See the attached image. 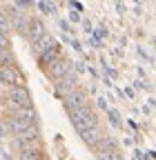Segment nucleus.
Here are the masks:
<instances>
[{
  "instance_id": "1",
  "label": "nucleus",
  "mask_w": 156,
  "mask_h": 160,
  "mask_svg": "<svg viewBox=\"0 0 156 160\" xmlns=\"http://www.w3.org/2000/svg\"><path fill=\"white\" fill-rule=\"evenodd\" d=\"M36 111L34 107L29 109H13V111H7L5 116V129H9L13 136L23 133L25 129H29L31 125H36Z\"/></svg>"
},
{
  "instance_id": "2",
  "label": "nucleus",
  "mask_w": 156,
  "mask_h": 160,
  "mask_svg": "<svg viewBox=\"0 0 156 160\" xmlns=\"http://www.w3.org/2000/svg\"><path fill=\"white\" fill-rule=\"evenodd\" d=\"M67 113H69L71 125H74V129H76L78 133H83V131H87V129H91V127H98L96 111H94L89 105L78 107V109H71V111H67Z\"/></svg>"
},
{
  "instance_id": "3",
  "label": "nucleus",
  "mask_w": 156,
  "mask_h": 160,
  "mask_svg": "<svg viewBox=\"0 0 156 160\" xmlns=\"http://www.w3.org/2000/svg\"><path fill=\"white\" fill-rule=\"evenodd\" d=\"M5 102H7L9 111H13V109H29L31 107V93H29L27 87H7Z\"/></svg>"
},
{
  "instance_id": "4",
  "label": "nucleus",
  "mask_w": 156,
  "mask_h": 160,
  "mask_svg": "<svg viewBox=\"0 0 156 160\" xmlns=\"http://www.w3.org/2000/svg\"><path fill=\"white\" fill-rule=\"evenodd\" d=\"M0 85L5 87H25V78L18 67H0Z\"/></svg>"
},
{
  "instance_id": "5",
  "label": "nucleus",
  "mask_w": 156,
  "mask_h": 160,
  "mask_svg": "<svg viewBox=\"0 0 156 160\" xmlns=\"http://www.w3.org/2000/svg\"><path fill=\"white\" fill-rule=\"evenodd\" d=\"M71 69H74V62H71L69 58H63V56H60V58H58L56 62H51L45 71H47V76H49L51 80H60V78L67 76Z\"/></svg>"
},
{
  "instance_id": "6",
  "label": "nucleus",
  "mask_w": 156,
  "mask_h": 160,
  "mask_svg": "<svg viewBox=\"0 0 156 160\" xmlns=\"http://www.w3.org/2000/svg\"><path fill=\"white\" fill-rule=\"evenodd\" d=\"M36 140H40V131H38V127L36 125H31L29 129H25L23 133H18L16 138H13V147L20 151V149H25L27 145H31V142H36Z\"/></svg>"
},
{
  "instance_id": "7",
  "label": "nucleus",
  "mask_w": 156,
  "mask_h": 160,
  "mask_svg": "<svg viewBox=\"0 0 156 160\" xmlns=\"http://www.w3.org/2000/svg\"><path fill=\"white\" fill-rule=\"evenodd\" d=\"M78 87V73L71 69L67 76H63L60 78V82H56V96H60V98H65L69 91H74Z\"/></svg>"
},
{
  "instance_id": "8",
  "label": "nucleus",
  "mask_w": 156,
  "mask_h": 160,
  "mask_svg": "<svg viewBox=\"0 0 156 160\" xmlns=\"http://www.w3.org/2000/svg\"><path fill=\"white\" fill-rule=\"evenodd\" d=\"M63 102H65V109L67 111H71V109H78V107H85L87 105V93L83 91V89H74V91H69L65 98H63Z\"/></svg>"
},
{
  "instance_id": "9",
  "label": "nucleus",
  "mask_w": 156,
  "mask_h": 160,
  "mask_svg": "<svg viewBox=\"0 0 156 160\" xmlns=\"http://www.w3.org/2000/svg\"><path fill=\"white\" fill-rule=\"evenodd\" d=\"M47 31H45V25H43V20H38V18H29V25H27V31H25V36H27V40L34 45L38 38H43Z\"/></svg>"
},
{
  "instance_id": "10",
  "label": "nucleus",
  "mask_w": 156,
  "mask_h": 160,
  "mask_svg": "<svg viewBox=\"0 0 156 160\" xmlns=\"http://www.w3.org/2000/svg\"><path fill=\"white\" fill-rule=\"evenodd\" d=\"M7 18H9V25H11V29L20 31V33H25V31H27L29 18H25V13H23V11L11 9V11H7Z\"/></svg>"
},
{
  "instance_id": "11",
  "label": "nucleus",
  "mask_w": 156,
  "mask_h": 160,
  "mask_svg": "<svg viewBox=\"0 0 156 160\" xmlns=\"http://www.w3.org/2000/svg\"><path fill=\"white\" fill-rule=\"evenodd\" d=\"M18 160H43V149H40V140L27 145L25 149L18 151Z\"/></svg>"
},
{
  "instance_id": "12",
  "label": "nucleus",
  "mask_w": 156,
  "mask_h": 160,
  "mask_svg": "<svg viewBox=\"0 0 156 160\" xmlns=\"http://www.w3.org/2000/svg\"><path fill=\"white\" fill-rule=\"evenodd\" d=\"M60 56H63V47L56 42V45H54V47H49L45 53L38 56V62H40V67H45V69H47V67H49L51 62H56V60L60 58Z\"/></svg>"
},
{
  "instance_id": "13",
  "label": "nucleus",
  "mask_w": 156,
  "mask_h": 160,
  "mask_svg": "<svg viewBox=\"0 0 156 160\" xmlns=\"http://www.w3.org/2000/svg\"><path fill=\"white\" fill-rule=\"evenodd\" d=\"M81 138L85 140L89 147H96V145H98L101 140L105 138V133H103V129H101V127H91V129L83 131V133H81Z\"/></svg>"
},
{
  "instance_id": "14",
  "label": "nucleus",
  "mask_w": 156,
  "mask_h": 160,
  "mask_svg": "<svg viewBox=\"0 0 156 160\" xmlns=\"http://www.w3.org/2000/svg\"><path fill=\"white\" fill-rule=\"evenodd\" d=\"M54 45H56V38H54L51 33H45L43 38H38L31 47H34V53H36V56H40V53H45V51H47L49 47H54Z\"/></svg>"
},
{
  "instance_id": "15",
  "label": "nucleus",
  "mask_w": 156,
  "mask_h": 160,
  "mask_svg": "<svg viewBox=\"0 0 156 160\" xmlns=\"http://www.w3.org/2000/svg\"><path fill=\"white\" fill-rule=\"evenodd\" d=\"M0 67H16L11 49H0Z\"/></svg>"
},
{
  "instance_id": "16",
  "label": "nucleus",
  "mask_w": 156,
  "mask_h": 160,
  "mask_svg": "<svg viewBox=\"0 0 156 160\" xmlns=\"http://www.w3.org/2000/svg\"><path fill=\"white\" fill-rule=\"evenodd\" d=\"M98 160H123L118 149H107V151H98Z\"/></svg>"
},
{
  "instance_id": "17",
  "label": "nucleus",
  "mask_w": 156,
  "mask_h": 160,
  "mask_svg": "<svg viewBox=\"0 0 156 160\" xmlns=\"http://www.w3.org/2000/svg\"><path fill=\"white\" fill-rule=\"evenodd\" d=\"M0 31H3V33H9V31H11L9 18H7V13H5V11H0Z\"/></svg>"
},
{
  "instance_id": "18",
  "label": "nucleus",
  "mask_w": 156,
  "mask_h": 160,
  "mask_svg": "<svg viewBox=\"0 0 156 160\" xmlns=\"http://www.w3.org/2000/svg\"><path fill=\"white\" fill-rule=\"evenodd\" d=\"M36 7L40 9L43 13H54V11H56V5H54V2H45V0H40V2H36Z\"/></svg>"
},
{
  "instance_id": "19",
  "label": "nucleus",
  "mask_w": 156,
  "mask_h": 160,
  "mask_svg": "<svg viewBox=\"0 0 156 160\" xmlns=\"http://www.w3.org/2000/svg\"><path fill=\"white\" fill-rule=\"evenodd\" d=\"M107 116H109V122L114 127H121V113L116 111V109H107Z\"/></svg>"
},
{
  "instance_id": "20",
  "label": "nucleus",
  "mask_w": 156,
  "mask_h": 160,
  "mask_svg": "<svg viewBox=\"0 0 156 160\" xmlns=\"http://www.w3.org/2000/svg\"><path fill=\"white\" fill-rule=\"evenodd\" d=\"M91 38L96 40V42H101L103 38H107V29L105 27H98V29H94V33H91Z\"/></svg>"
},
{
  "instance_id": "21",
  "label": "nucleus",
  "mask_w": 156,
  "mask_h": 160,
  "mask_svg": "<svg viewBox=\"0 0 156 160\" xmlns=\"http://www.w3.org/2000/svg\"><path fill=\"white\" fill-rule=\"evenodd\" d=\"M0 49H11V40H9V33H3V31H0Z\"/></svg>"
},
{
  "instance_id": "22",
  "label": "nucleus",
  "mask_w": 156,
  "mask_h": 160,
  "mask_svg": "<svg viewBox=\"0 0 156 160\" xmlns=\"http://www.w3.org/2000/svg\"><path fill=\"white\" fill-rule=\"evenodd\" d=\"M31 7H36V5L34 2H25V0H20V2L13 5V9H31Z\"/></svg>"
},
{
  "instance_id": "23",
  "label": "nucleus",
  "mask_w": 156,
  "mask_h": 160,
  "mask_svg": "<svg viewBox=\"0 0 156 160\" xmlns=\"http://www.w3.org/2000/svg\"><path fill=\"white\" fill-rule=\"evenodd\" d=\"M58 25H60V29H63V31H67V33H71V31H74V29H71V25L67 22V20H60Z\"/></svg>"
},
{
  "instance_id": "24",
  "label": "nucleus",
  "mask_w": 156,
  "mask_h": 160,
  "mask_svg": "<svg viewBox=\"0 0 156 160\" xmlns=\"http://www.w3.org/2000/svg\"><path fill=\"white\" fill-rule=\"evenodd\" d=\"M69 7H71V9H76V13H78V11H83V5H81V2H76V0H71Z\"/></svg>"
},
{
  "instance_id": "25",
  "label": "nucleus",
  "mask_w": 156,
  "mask_h": 160,
  "mask_svg": "<svg viewBox=\"0 0 156 160\" xmlns=\"http://www.w3.org/2000/svg\"><path fill=\"white\" fill-rule=\"evenodd\" d=\"M74 71H76V73H83V71H85V65H83V62H74Z\"/></svg>"
},
{
  "instance_id": "26",
  "label": "nucleus",
  "mask_w": 156,
  "mask_h": 160,
  "mask_svg": "<svg viewBox=\"0 0 156 160\" xmlns=\"http://www.w3.org/2000/svg\"><path fill=\"white\" fill-rule=\"evenodd\" d=\"M83 27H85V31H87L89 36L94 33V29H91V22H89V20H85V22H83Z\"/></svg>"
},
{
  "instance_id": "27",
  "label": "nucleus",
  "mask_w": 156,
  "mask_h": 160,
  "mask_svg": "<svg viewBox=\"0 0 156 160\" xmlns=\"http://www.w3.org/2000/svg\"><path fill=\"white\" fill-rule=\"evenodd\" d=\"M69 20H71V22H78V20H81V16H78L76 11H69Z\"/></svg>"
},
{
  "instance_id": "28",
  "label": "nucleus",
  "mask_w": 156,
  "mask_h": 160,
  "mask_svg": "<svg viewBox=\"0 0 156 160\" xmlns=\"http://www.w3.org/2000/svg\"><path fill=\"white\" fill-rule=\"evenodd\" d=\"M71 47H74L76 51H81V49H83V47H81V42H78V40H71Z\"/></svg>"
},
{
  "instance_id": "29",
  "label": "nucleus",
  "mask_w": 156,
  "mask_h": 160,
  "mask_svg": "<svg viewBox=\"0 0 156 160\" xmlns=\"http://www.w3.org/2000/svg\"><path fill=\"white\" fill-rule=\"evenodd\" d=\"M98 105H101L103 109H109V107H107V102H105V98H98Z\"/></svg>"
},
{
  "instance_id": "30",
  "label": "nucleus",
  "mask_w": 156,
  "mask_h": 160,
  "mask_svg": "<svg viewBox=\"0 0 156 160\" xmlns=\"http://www.w3.org/2000/svg\"><path fill=\"white\" fill-rule=\"evenodd\" d=\"M5 131H7V129H5V125H0V138H5Z\"/></svg>"
}]
</instances>
